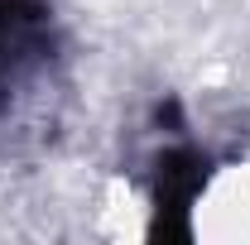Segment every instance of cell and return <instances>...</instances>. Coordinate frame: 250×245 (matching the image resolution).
I'll list each match as a JSON object with an SVG mask.
<instances>
[{"instance_id":"1","label":"cell","mask_w":250,"mask_h":245,"mask_svg":"<svg viewBox=\"0 0 250 245\" xmlns=\"http://www.w3.org/2000/svg\"><path fill=\"white\" fill-rule=\"evenodd\" d=\"M53 53V10L48 0H0V106L10 87L24 82Z\"/></svg>"},{"instance_id":"2","label":"cell","mask_w":250,"mask_h":245,"mask_svg":"<svg viewBox=\"0 0 250 245\" xmlns=\"http://www.w3.org/2000/svg\"><path fill=\"white\" fill-rule=\"evenodd\" d=\"M212 178V163L197 149H168L154 163V241H192V202Z\"/></svg>"},{"instance_id":"3","label":"cell","mask_w":250,"mask_h":245,"mask_svg":"<svg viewBox=\"0 0 250 245\" xmlns=\"http://www.w3.org/2000/svg\"><path fill=\"white\" fill-rule=\"evenodd\" d=\"M154 121H159V125H168V130L178 135V130H183V111H178V101H159Z\"/></svg>"}]
</instances>
